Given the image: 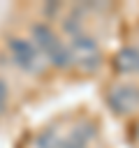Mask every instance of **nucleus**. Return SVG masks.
Listing matches in <instances>:
<instances>
[{
    "instance_id": "f257e3e1",
    "label": "nucleus",
    "mask_w": 139,
    "mask_h": 148,
    "mask_svg": "<svg viewBox=\"0 0 139 148\" xmlns=\"http://www.w3.org/2000/svg\"><path fill=\"white\" fill-rule=\"evenodd\" d=\"M7 49H9V53H12L14 65L21 67L23 72H39V69H42L39 49H35V44H32L30 39L9 37V39H7Z\"/></svg>"
},
{
    "instance_id": "f03ea898",
    "label": "nucleus",
    "mask_w": 139,
    "mask_h": 148,
    "mask_svg": "<svg viewBox=\"0 0 139 148\" xmlns=\"http://www.w3.org/2000/svg\"><path fill=\"white\" fill-rule=\"evenodd\" d=\"M70 53H72V62H76L81 69H95L100 65V46H97L95 37H90L86 32L72 37Z\"/></svg>"
},
{
    "instance_id": "7ed1b4c3",
    "label": "nucleus",
    "mask_w": 139,
    "mask_h": 148,
    "mask_svg": "<svg viewBox=\"0 0 139 148\" xmlns=\"http://www.w3.org/2000/svg\"><path fill=\"white\" fill-rule=\"evenodd\" d=\"M109 104L118 113L134 111L139 106V88H134V86H118V88H114L109 92Z\"/></svg>"
},
{
    "instance_id": "20e7f679",
    "label": "nucleus",
    "mask_w": 139,
    "mask_h": 148,
    "mask_svg": "<svg viewBox=\"0 0 139 148\" xmlns=\"http://www.w3.org/2000/svg\"><path fill=\"white\" fill-rule=\"evenodd\" d=\"M32 37H35V44H37L39 53H44L46 58L63 44V42L56 37V32H53L46 23H35V25H32Z\"/></svg>"
},
{
    "instance_id": "39448f33",
    "label": "nucleus",
    "mask_w": 139,
    "mask_h": 148,
    "mask_svg": "<svg viewBox=\"0 0 139 148\" xmlns=\"http://www.w3.org/2000/svg\"><path fill=\"white\" fill-rule=\"evenodd\" d=\"M116 67L123 74H137L139 72V49L137 46H127L116 56Z\"/></svg>"
},
{
    "instance_id": "423d86ee",
    "label": "nucleus",
    "mask_w": 139,
    "mask_h": 148,
    "mask_svg": "<svg viewBox=\"0 0 139 148\" xmlns=\"http://www.w3.org/2000/svg\"><path fill=\"white\" fill-rule=\"evenodd\" d=\"M63 143L58 141V136L53 132H42L37 136V148H60Z\"/></svg>"
},
{
    "instance_id": "0eeeda50",
    "label": "nucleus",
    "mask_w": 139,
    "mask_h": 148,
    "mask_svg": "<svg viewBox=\"0 0 139 148\" xmlns=\"http://www.w3.org/2000/svg\"><path fill=\"white\" fill-rule=\"evenodd\" d=\"M63 28L74 37V35H81V28H79V18L76 16H67L65 21H63Z\"/></svg>"
},
{
    "instance_id": "6e6552de",
    "label": "nucleus",
    "mask_w": 139,
    "mask_h": 148,
    "mask_svg": "<svg viewBox=\"0 0 139 148\" xmlns=\"http://www.w3.org/2000/svg\"><path fill=\"white\" fill-rule=\"evenodd\" d=\"M5 106H7V83H5V79H0V116H2Z\"/></svg>"
},
{
    "instance_id": "1a4fd4ad",
    "label": "nucleus",
    "mask_w": 139,
    "mask_h": 148,
    "mask_svg": "<svg viewBox=\"0 0 139 148\" xmlns=\"http://www.w3.org/2000/svg\"><path fill=\"white\" fill-rule=\"evenodd\" d=\"M60 148H83V146H79V143H74V141H67V143H63Z\"/></svg>"
},
{
    "instance_id": "9d476101",
    "label": "nucleus",
    "mask_w": 139,
    "mask_h": 148,
    "mask_svg": "<svg viewBox=\"0 0 139 148\" xmlns=\"http://www.w3.org/2000/svg\"><path fill=\"white\" fill-rule=\"evenodd\" d=\"M137 132H139V127H137Z\"/></svg>"
}]
</instances>
